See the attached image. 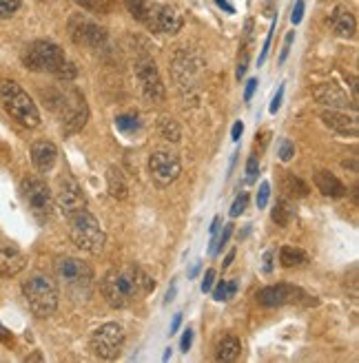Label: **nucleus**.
I'll list each match as a JSON object with an SVG mask.
<instances>
[{
	"mask_svg": "<svg viewBox=\"0 0 359 363\" xmlns=\"http://www.w3.org/2000/svg\"><path fill=\"white\" fill-rule=\"evenodd\" d=\"M191 346H193V330L187 328L184 335H182V341H180V350H182V352H189Z\"/></svg>",
	"mask_w": 359,
	"mask_h": 363,
	"instance_id": "nucleus-39",
	"label": "nucleus"
},
{
	"mask_svg": "<svg viewBox=\"0 0 359 363\" xmlns=\"http://www.w3.org/2000/svg\"><path fill=\"white\" fill-rule=\"evenodd\" d=\"M102 295L111 308H127L136 303L142 295L151 293L155 281L138 266L114 268L102 277Z\"/></svg>",
	"mask_w": 359,
	"mask_h": 363,
	"instance_id": "nucleus-1",
	"label": "nucleus"
},
{
	"mask_svg": "<svg viewBox=\"0 0 359 363\" xmlns=\"http://www.w3.org/2000/svg\"><path fill=\"white\" fill-rule=\"evenodd\" d=\"M202 60L193 56L189 51H180L175 53L173 58V74H175V80H177V86L182 94L187 91L195 89L197 82H200V76H202Z\"/></svg>",
	"mask_w": 359,
	"mask_h": 363,
	"instance_id": "nucleus-13",
	"label": "nucleus"
},
{
	"mask_svg": "<svg viewBox=\"0 0 359 363\" xmlns=\"http://www.w3.org/2000/svg\"><path fill=\"white\" fill-rule=\"evenodd\" d=\"M21 9V0H0V18H9Z\"/></svg>",
	"mask_w": 359,
	"mask_h": 363,
	"instance_id": "nucleus-33",
	"label": "nucleus"
},
{
	"mask_svg": "<svg viewBox=\"0 0 359 363\" xmlns=\"http://www.w3.org/2000/svg\"><path fill=\"white\" fill-rule=\"evenodd\" d=\"M246 173H248V179H255L258 173H260V160L255 155H250L248 162H246Z\"/></svg>",
	"mask_w": 359,
	"mask_h": 363,
	"instance_id": "nucleus-38",
	"label": "nucleus"
},
{
	"mask_svg": "<svg viewBox=\"0 0 359 363\" xmlns=\"http://www.w3.org/2000/svg\"><path fill=\"white\" fill-rule=\"evenodd\" d=\"M282 191L286 195H291V197H306L309 195V186H306V182H302L297 175L293 173H284L282 177Z\"/></svg>",
	"mask_w": 359,
	"mask_h": 363,
	"instance_id": "nucleus-26",
	"label": "nucleus"
},
{
	"mask_svg": "<svg viewBox=\"0 0 359 363\" xmlns=\"http://www.w3.org/2000/svg\"><path fill=\"white\" fill-rule=\"evenodd\" d=\"M240 354H242V343H240L238 337H233V335L220 337L218 346H215V359L228 363V361L240 359Z\"/></svg>",
	"mask_w": 359,
	"mask_h": 363,
	"instance_id": "nucleus-23",
	"label": "nucleus"
},
{
	"mask_svg": "<svg viewBox=\"0 0 359 363\" xmlns=\"http://www.w3.org/2000/svg\"><path fill=\"white\" fill-rule=\"evenodd\" d=\"M213 284H215V270H206V275L202 279V293H211Z\"/></svg>",
	"mask_w": 359,
	"mask_h": 363,
	"instance_id": "nucleus-44",
	"label": "nucleus"
},
{
	"mask_svg": "<svg viewBox=\"0 0 359 363\" xmlns=\"http://www.w3.org/2000/svg\"><path fill=\"white\" fill-rule=\"evenodd\" d=\"M27 259L13 244H0V277H13L25 268Z\"/></svg>",
	"mask_w": 359,
	"mask_h": 363,
	"instance_id": "nucleus-19",
	"label": "nucleus"
},
{
	"mask_svg": "<svg viewBox=\"0 0 359 363\" xmlns=\"http://www.w3.org/2000/svg\"><path fill=\"white\" fill-rule=\"evenodd\" d=\"M302 18H304V0H297V3H295V9H293V16H291L293 25H299V23H302Z\"/></svg>",
	"mask_w": 359,
	"mask_h": 363,
	"instance_id": "nucleus-43",
	"label": "nucleus"
},
{
	"mask_svg": "<svg viewBox=\"0 0 359 363\" xmlns=\"http://www.w3.org/2000/svg\"><path fill=\"white\" fill-rule=\"evenodd\" d=\"M173 299H175V284L169 288V293H167V299H165V303H171Z\"/></svg>",
	"mask_w": 359,
	"mask_h": 363,
	"instance_id": "nucleus-53",
	"label": "nucleus"
},
{
	"mask_svg": "<svg viewBox=\"0 0 359 363\" xmlns=\"http://www.w3.org/2000/svg\"><path fill=\"white\" fill-rule=\"evenodd\" d=\"M246 206H248V193H242V195H238L236 197V202H233V206H231V217H240L244 211H246Z\"/></svg>",
	"mask_w": 359,
	"mask_h": 363,
	"instance_id": "nucleus-32",
	"label": "nucleus"
},
{
	"mask_svg": "<svg viewBox=\"0 0 359 363\" xmlns=\"http://www.w3.org/2000/svg\"><path fill=\"white\" fill-rule=\"evenodd\" d=\"M145 25H147L151 31H160V33H171V35H175L180 29H182L184 21H182V16L177 13V9H173L171 5H158V3H151Z\"/></svg>",
	"mask_w": 359,
	"mask_h": 363,
	"instance_id": "nucleus-15",
	"label": "nucleus"
},
{
	"mask_svg": "<svg viewBox=\"0 0 359 363\" xmlns=\"http://www.w3.org/2000/svg\"><path fill=\"white\" fill-rule=\"evenodd\" d=\"M149 171L153 182L160 189L171 186L173 182L182 173V164H180V157L171 151H155L149 157Z\"/></svg>",
	"mask_w": 359,
	"mask_h": 363,
	"instance_id": "nucleus-12",
	"label": "nucleus"
},
{
	"mask_svg": "<svg viewBox=\"0 0 359 363\" xmlns=\"http://www.w3.org/2000/svg\"><path fill=\"white\" fill-rule=\"evenodd\" d=\"M313 182H315L317 191L324 197H344L346 195V186L328 171H317Z\"/></svg>",
	"mask_w": 359,
	"mask_h": 363,
	"instance_id": "nucleus-22",
	"label": "nucleus"
},
{
	"mask_svg": "<svg viewBox=\"0 0 359 363\" xmlns=\"http://www.w3.org/2000/svg\"><path fill=\"white\" fill-rule=\"evenodd\" d=\"M295 155V144L291 140H282L280 142V160L282 162H291Z\"/></svg>",
	"mask_w": 359,
	"mask_h": 363,
	"instance_id": "nucleus-34",
	"label": "nucleus"
},
{
	"mask_svg": "<svg viewBox=\"0 0 359 363\" xmlns=\"http://www.w3.org/2000/svg\"><path fill=\"white\" fill-rule=\"evenodd\" d=\"M262 270L266 272V275L273 270V252H271V250H268L266 255H264V266H262Z\"/></svg>",
	"mask_w": 359,
	"mask_h": 363,
	"instance_id": "nucleus-48",
	"label": "nucleus"
},
{
	"mask_svg": "<svg viewBox=\"0 0 359 363\" xmlns=\"http://www.w3.org/2000/svg\"><path fill=\"white\" fill-rule=\"evenodd\" d=\"M273 31H275V23H273L271 31H268V35H266V40H264V49H262V53H260V65H264V60H266V56H268V47H271V38H273Z\"/></svg>",
	"mask_w": 359,
	"mask_h": 363,
	"instance_id": "nucleus-42",
	"label": "nucleus"
},
{
	"mask_svg": "<svg viewBox=\"0 0 359 363\" xmlns=\"http://www.w3.org/2000/svg\"><path fill=\"white\" fill-rule=\"evenodd\" d=\"M282 98H284V84L277 89V94H275V98H273V102H271V113H277V111H280V106H282Z\"/></svg>",
	"mask_w": 359,
	"mask_h": 363,
	"instance_id": "nucleus-45",
	"label": "nucleus"
},
{
	"mask_svg": "<svg viewBox=\"0 0 359 363\" xmlns=\"http://www.w3.org/2000/svg\"><path fill=\"white\" fill-rule=\"evenodd\" d=\"M124 328L120 323H104L98 330L92 333V339H89V348L98 359L104 361H114L120 357L122 346H124Z\"/></svg>",
	"mask_w": 359,
	"mask_h": 363,
	"instance_id": "nucleus-9",
	"label": "nucleus"
},
{
	"mask_svg": "<svg viewBox=\"0 0 359 363\" xmlns=\"http://www.w3.org/2000/svg\"><path fill=\"white\" fill-rule=\"evenodd\" d=\"M231 235H233V224H224V230H222V235H220L218 240H215V252H213V255H218V252L224 248V244L231 240Z\"/></svg>",
	"mask_w": 359,
	"mask_h": 363,
	"instance_id": "nucleus-36",
	"label": "nucleus"
},
{
	"mask_svg": "<svg viewBox=\"0 0 359 363\" xmlns=\"http://www.w3.org/2000/svg\"><path fill=\"white\" fill-rule=\"evenodd\" d=\"M136 78L140 82L142 98H145L149 104H158V102L165 100V84H162V78H160L155 60H151V58L138 60L136 62Z\"/></svg>",
	"mask_w": 359,
	"mask_h": 363,
	"instance_id": "nucleus-10",
	"label": "nucleus"
},
{
	"mask_svg": "<svg viewBox=\"0 0 359 363\" xmlns=\"http://www.w3.org/2000/svg\"><path fill=\"white\" fill-rule=\"evenodd\" d=\"M140 118L133 116V113H124V116H118L116 118V129L122 131V133H136L140 129Z\"/></svg>",
	"mask_w": 359,
	"mask_h": 363,
	"instance_id": "nucleus-30",
	"label": "nucleus"
},
{
	"mask_svg": "<svg viewBox=\"0 0 359 363\" xmlns=\"http://www.w3.org/2000/svg\"><path fill=\"white\" fill-rule=\"evenodd\" d=\"M293 38H295V31H291L289 35H286V40H284V49H282V56H280V62H284L286 58H289V51H291Z\"/></svg>",
	"mask_w": 359,
	"mask_h": 363,
	"instance_id": "nucleus-41",
	"label": "nucleus"
},
{
	"mask_svg": "<svg viewBox=\"0 0 359 363\" xmlns=\"http://www.w3.org/2000/svg\"><path fill=\"white\" fill-rule=\"evenodd\" d=\"M67 62L65 51L51 40H35L27 45L23 51V65L29 71H40V74H58V69Z\"/></svg>",
	"mask_w": 359,
	"mask_h": 363,
	"instance_id": "nucleus-7",
	"label": "nucleus"
},
{
	"mask_svg": "<svg viewBox=\"0 0 359 363\" xmlns=\"http://www.w3.org/2000/svg\"><path fill=\"white\" fill-rule=\"evenodd\" d=\"M0 339L7 341V343H11V339H9V335H7V330L3 328V325H0Z\"/></svg>",
	"mask_w": 359,
	"mask_h": 363,
	"instance_id": "nucleus-55",
	"label": "nucleus"
},
{
	"mask_svg": "<svg viewBox=\"0 0 359 363\" xmlns=\"http://www.w3.org/2000/svg\"><path fill=\"white\" fill-rule=\"evenodd\" d=\"M271 217H273V222L277 226H282V228L291 226L293 220H295V206L286 197H282V199H277V202H275V206L271 211Z\"/></svg>",
	"mask_w": 359,
	"mask_h": 363,
	"instance_id": "nucleus-25",
	"label": "nucleus"
},
{
	"mask_svg": "<svg viewBox=\"0 0 359 363\" xmlns=\"http://www.w3.org/2000/svg\"><path fill=\"white\" fill-rule=\"evenodd\" d=\"M213 290V299L215 301H224L226 299V281H220L215 288H211Z\"/></svg>",
	"mask_w": 359,
	"mask_h": 363,
	"instance_id": "nucleus-40",
	"label": "nucleus"
},
{
	"mask_svg": "<svg viewBox=\"0 0 359 363\" xmlns=\"http://www.w3.org/2000/svg\"><path fill=\"white\" fill-rule=\"evenodd\" d=\"M246 69H248V53H244V60H242V62H240V67H238V80H242V78H244Z\"/></svg>",
	"mask_w": 359,
	"mask_h": 363,
	"instance_id": "nucleus-49",
	"label": "nucleus"
},
{
	"mask_svg": "<svg viewBox=\"0 0 359 363\" xmlns=\"http://www.w3.org/2000/svg\"><path fill=\"white\" fill-rule=\"evenodd\" d=\"M31 162L40 173H49L58 162V149L49 140H38L31 144Z\"/></svg>",
	"mask_w": 359,
	"mask_h": 363,
	"instance_id": "nucleus-18",
	"label": "nucleus"
},
{
	"mask_svg": "<svg viewBox=\"0 0 359 363\" xmlns=\"http://www.w3.org/2000/svg\"><path fill=\"white\" fill-rule=\"evenodd\" d=\"M268 195H271V184H268V182H262V186L258 191V208H266Z\"/></svg>",
	"mask_w": 359,
	"mask_h": 363,
	"instance_id": "nucleus-37",
	"label": "nucleus"
},
{
	"mask_svg": "<svg viewBox=\"0 0 359 363\" xmlns=\"http://www.w3.org/2000/svg\"><path fill=\"white\" fill-rule=\"evenodd\" d=\"M23 295L27 299L29 311L38 317V319H47L56 313L58 308V286L53 279H49L47 275H33L23 284Z\"/></svg>",
	"mask_w": 359,
	"mask_h": 363,
	"instance_id": "nucleus-5",
	"label": "nucleus"
},
{
	"mask_svg": "<svg viewBox=\"0 0 359 363\" xmlns=\"http://www.w3.org/2000/svg\"><path fill=\"white\" fill-rule=\"evenodd\" d=\"M47 98V106L51 108L53 113H58L62 120V131L76 133L80 131L82 126L87 124L89 118V106L82 98V94L74 86H65V91H49L45 94Z\"/></svg>",
	"mask_w": 359,
	"mask_h": 363,
	"instance_id": "nucleus-2",
	"label": "nucleus"
},
{
	"mask_svg": "<svg viewBox=\"0 0 359 363\" xmlns=\"http://www.w3.org/2000/svg\"><path fill=\"white\" fill-rule=\"evenodd\" d=\"M313 96L319 104L331 106V108H348V104H353L348 100V96L337 84H319L313 89ZM353 108H355V104H353Z\"/></svg>",
	"mask_w": 359,
	"mask_h": 363,
	"instance_id": "nucleus-20",
	"label": "nucleus"
},
{
	"mask_svg": "<svg viewBox=\"0 0 359 363\" xmlns=\"http://www.w3.org/2000/svg\"><path fill=\"white\" fill-rule=\"evenodd\" d=\"M69 238L80 250L92 252V255H100L106 244V233L102 230L96 215H92L87 208L71 213L69 217Z\"/></svg>",
	"mask_w": 359,
	"mask_h": 363,
	"instance_id": "nucleus-3",
	"label": "nucleus"
},
{
	"mask_svg": "<svg viewBox=\"0 0 359 363\" xmlns=\"http://www.w3.org/2000/svg\"><path fill=\"white\" fill-rule=\"evenodd\" d=\"M56 204L62 211V215H71L76 211H82L87 206V195L80 186V182L71 175H65L58 179V189H56Z\"/></svg>",
	"mask_w": 359,
	"mask_h": 363,
	"instance_id": "nucleus-14",
	"label": "nucleus"
},
{
	"mask_svg": "<svg viewBox=\"0 0 359 363\" xmlns=\"http://www.w3.org/2000/svg\"><path fill=\"white\" fill-rule=\"evenodd\" d=\"M280 262L282 266L286 268H293V266H304L309 262V255L304 252L302 248H295V246H282L280 250Z\"/></svg>",
	"mask_w": 359,
	"mask_h": 363,
	"instance_id": "nucleus-27",
	"label": "nucleus"
},
{
	"mask_svg": "<svg viewBox=\"0 0 359 363\" xmlns=\"http://www.w3.org/2000/svg\"><path fill=\"white\" fill-rule=\"evenodd\" d=\"M76 74H78V69L71 65L69 60L58 69V74H56V78H60V80H65V82H69V80H74L76 78Z\"/></svg>",
	"mask_w": 359,
	"mask_h": 363,
	"instance_id": "nucleus-35",
	"label": "nucleus"
},
{
	"mask_svg": "<svg viewBox=\"0 0 359 363\" xmlns=\"http://www.w3.org/2000/svg\"><path fill=\"white\" fill-rule=\"evenodd\" d=\"M233 257H236V250H231V252H228V255H226V259H224V264H222V266H224V270H226V268L231 266Z\"/></svg>",
	"mask_w": 359,
	"mask_h": 363,
	"instance_id": "nucleus-54",
	"label": "nucleus"
},
{
	"mask_svg": "<svg viewBox=\"0 0 359 363\" xmlns=\"http://www.w3.org/2000/svg\"><path fill=\"white\" fill-rule=\"evenodd\" d=\"M76 3L82 9H87V11H100V13H104V11H109L111 0H76Z\"/></svg>",
	"mask_w": 359,
	"mask_h": 363,
	"instance_id": "nucleus-31",
	"label": "nucleus"
},
{
	"mask_svg": "<svg viewBox=\"0 0 359 363\" xmlns=\"http://www.w3.org/2000/svg\"><path fill=\"white\" fill-rule=\"evenodd\" d=\"M218 5H220L222 9H226L228 13H236V7H233V5H228V0H218Z\"/></svg>",
	"mask_w": 359,
	"mask_h": 363,
	"instance_id": "nucleus-52",
	"label": "nucleus"
},
{
	"mask_svg": "<svg viewBox=\"0 0 359 363\" xmlns=\"http://www.w3.org/2000/svg\"><path fill=\"white\" fill-rule=\"evenodd\" d=\"M158 131H160V135H162L165 140H169V142H180V138H182L180 124L173 118H169V116H162V118L158 120Z\"/></svg>",
	"mask_w": 359,
	"mask_h": 363,
	"instance_id": "nucleus-28",
	"label": "nucleus"
},
{
	"mask_svg": "<svg viewBox=\"0 0 359 363\" xmlns=\"http://www.w3.org/2000/svg\"><path fill=\"white\" fill-rule=\"evenodd\" d=\"M106 189H109V195L114 199H127L129 186H127V179H124V175L118 167L106 169Z\"/></svg>",
	"mask_w": 359,
	"mask_h": 363,
	"instance_id": "nucleus-24",
	"label": "nucleus"
},
{
	"mask_svg": "<svg viewBox=\"0 0 359 363\" xmlns=\"http://www.w3.org/2000/svg\"><path fill=\"white\" fill-rule=\"evenodd\" d=\"M255 89H258V80H248L246 82V91H244V100L246 102H250V98H253V94H255Z\"/></svg>",
	"mask_w": 359,
	"mask_h": 363,
	"instance_id": "nucleus-46",
	"label": "nucleus"
},
{
	"mask_svg": "<svg viewBox=\"0 0 359 363\" xmlns=\"http://www.w3.org/2000/svg\"><path fill=\"white\" fill-rule=\"evenodd\" d=\"M236 293H238V284H236V281H231V284H226V299H231V297H236Z\"/></svg>",
	"mask_w": 359,
	"mask_h": 363,
	"instance_id": "nucleus-50",
	"label": "nucleus"
},
{
	"mask_svg": "<svg viewBox=\"0 0 359 363\" xmlns=\"http://www.w3.org/2000/svg\"><path fill=\"white\" fill-rule=\"evenodd\" d=\"M69 35L76 45L94 47V49H98L106 43V29L82 13H76L69 21Z\"/></svg>",
	"mask_w": 359,
	"mask_h": 363,
	"instance_id": "nucleus-11",
	"label": "nucleus"
},
{
	"mask_svg": "<svg viewBox=\"0 0 359 363\" xmlns=\"http://www.w3.org/2000/svg\"><path fill=\"white\" fill-rule=\"evenodd\" d=\"M321 122H324L328 129H333L339 135L357 138V133H359V122H357V118L344 113L342 108H331V111H324V113H321Z\"/></svg>",
	"mask_w": 359,
	"mask_h": 363,
	"instance_id": "nucleus-17",
	"label": "nucleus"
},
{
	"mask_svg": "<svg viewBox=\"0 0 359 363\" xmlns=\"http://www.w3.org/2000/svg\"><path fill=\"white\" fill-rule=\"evenodd\" d=\"M53 268H56V277L58 281L69 290L71 295L76 297H87L89 293H92V284H94V270L92 266H89L87 262L78 259V257H58L56 264H53Z\"/></svg>",
	"mask_w": 359,
	"mask_h": 363,
	"instance_id": "nucleus-6",
	"label": "nucleus"
},
{
	"mask_svg": "<svg viewBox=\"0 0 359 363\" xmlns=\"http://www.w3.org/2000/svg\"><path fill=\"white\" fill-rule=\"evenodd\" d=\"M299 288L291 286V284H277V286H266L258 293V303L266 306V308H277V306H286L293 303L297 299Z\"/></svg>",
	"mask_w": 359,
	"mask_h": 363,
	"instance_id": "nucleus-16",
	"label": "nucleus"
},
{
	"mask_svg": "<svg viewBox=\"0 0 359 363\" xmlns=\"http://www.w3.org/2000/svg\"><path fill=\"white\" fill-rule=\"evenodd\" d=\"M0 100H3L5 111L18 124L27 126V129H35V126L40 124L38 106H35V102L29 98L27 91H23V86L18 82L5 80L3 84H0Z\"/></svg>",
	"mask_w": 359,
	"mask_h": 363,
	"instance_id": "nucleus-4",
	"label": "nucleus"
},
{
	"mask_svg": "<svg viewBox=\"0 0 359 363\" xmlns=\"http://www.w3.org/2000/svg\"><path fill=\"white\" fill-rule=\"evenodd\" d=\"M180 323H182V315H175V319H173V323H171V335H173V333H177Z\"/></svg>",
	"mask_w": 359,
	"mask_h": 363,
	"instance_id": "nucleus-51",
	"label": "nucleus"
},
{
	"mask_svg": "<svg viewBox=\"0 0 359 363\" xmlns=\"http://www.w3.org/2000/svg\"><path fill=\"white\" fill-rule=\"evenodd\" d=\"M242 133H244V124H242V122H236V124H233V129H231V138L238 142V140L242 138Z\"/></svg>",
	"mask_w": 359,
	"mask_h": 363,
	"instance_id": "nucleus-47",
	"label": "nucleus"
},
{
	"mask_svg": "<svg viewBox=\"0 0 359 363\" xmlns=\"http://www.w3.org/2000/svg\"><path fill=\"white\" fill-rule=\"evenodd\" d=\"M197 272H200V264H195L193 268H191V272H189V277H195Z\"/></svg>",
	"mask_w": 359,
	"mask_h": 363,
	"instance_id": "nucleus-56",
	"label": "nucleus"
},
{
	"mask_svg": "<svg viewBox=\"0 0 359 363\" xmlns=\"http://www.w3.org/2000/svg\"><path fill=\"white\" fill-rule=\"evenodd\" d=\"M124 5H127L129 13L136 18V21H140V23L147 21V13H149V7H151L149 0H124Z\"/></svg>",
	"mask_w": 359,
	"mask_h": 363,
	"instance_id": "nucleus-29",
	"label": "nucleus"
},
{
	"mask_svg": "<svg viewBox=\"0 0 359 363\" xmlns=\"http://www.w3.org/2000/svg\"><path fill=\"white\" fill-rule=\"evenodd\" d=\"M21 197L25 199V204L29 213L38 220L40 224L47 222L53 213V195L51 189L47 186V182L38 177H25L21 184Z\"/></svg>",
	"mask_w": 359,
	"mask_h": 363,
	"instance_id": "nucleus-8",
	"label": "nucleus"
},
{
	"mask_svg": "<svg viewBox=\"0 0 359 363\" xmlns=\"http://www.w3.org/2000/svg\"><path fill=\"white\" fill-rule=\"evenodd\" d=\"M331 25L335 29V33L339 38H355L357 31V21L350 9H346L344 5H337L331 13Z\"/></svg>",
	"mask_w": 359,
	"mask_h": 363,
	"instance_id": "nucleus-21",
	"label": "nucleus"
}]
</instances>
